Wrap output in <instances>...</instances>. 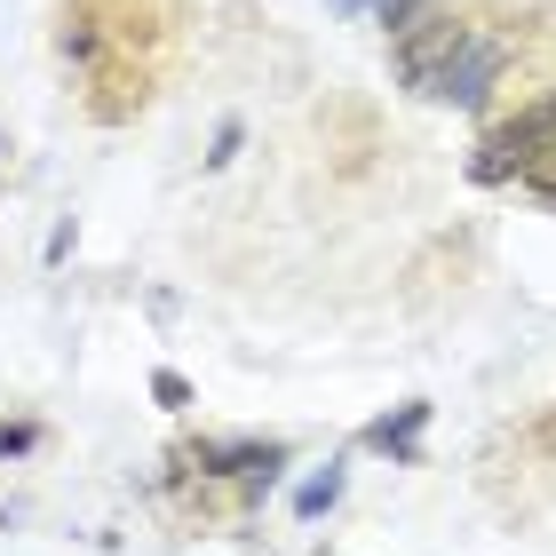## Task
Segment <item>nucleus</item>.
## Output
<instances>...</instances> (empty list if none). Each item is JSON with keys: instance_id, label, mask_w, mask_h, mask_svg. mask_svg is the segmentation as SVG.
Segmentation results:
<instances>
[{"instance_id": "nucleus-1", "label": "nucleus", "mask_w": 556, "mask_h": 556, "mask_svg": "<svg viewBox=\"0 0 556 556\" xmlns=\"http://www.w3.org/2000/svg\"><path fill=\"white\" fill-rule=\"evenodd\" d=\"M548 143H556V88L541 96V104H525V112L501 119V128L477 136V151H469V184H509V175H525Z\"/></svg>"}, {"instance_id": "nucleus-2", "label": "nucleus", "mask_w": 556, "mask_h": 556, "mask_svg": "<svg viewBox=\"0 0 556 556\" xmlns=\"http://www.w3.org/2000/svg\"><path fill=\"white\" fill-rule=\"evenodd\" d=\"M501 72H509V40H501V33H485V24H477V33L462 40V56H453V64L438 72V88H429V104L477 112V104H485V96L501 88Z\"/></svg>"}, {"instance_id": "nucleus-3", "label": "nucleus", "mask_w": 556, "mask_h": 556, "mask_svg": "<svg viewBox=\"0 0 556 556\" xmlns=\"http://www.w3.org/2000/svg\"><path fill=\"white\" fill-rule=\"evenodd\" d=\"M191 462L207 477H247V485L263 493V485H278V469H287V445L278 438H199Z\"/></svg>"}, {"instance_id": "nucleus-4", "label": "nucleus", "mask_w": 556, "mask_h": 556, "mask_svg": "<svg viewBox=\"0 0 556 556\" xmlns=\"http://www.w3.org/2000/svg\"><path fill=\"white\" fill-rule=\"evenodd\" d=\"M469 33H477V24H462V16H429V33H406V40H397V80H406L414 96H429V88H438V72L462 56Z\"/></svg>"}, {"instance_id": "nucleus-5", "label": "nucleus", "mask_w": 556, "mask_h": 556, "mask_svg": "<svg viewBox=\"0 0 556 556\" xmlns=\"http://www.w3.org/2000/svg\"><path fill=\"white\" fill-rule=\"evenodd\" d=\"M421 429H429V397H406L397 414H382V421L366 429V445L390 453V462H414V453H421Z\"/></svg>"}, {"instance_id": "nucleus-6", "label": "nucleus", "mask_w": 556, "mask_h": 556, "mask_svg": "<svg viewBox=\"0 0 556 556\" xmlns=\"http://www.w3.org/2000/svg\"><path fill=\"white\" fill-rule=\"evenodd\" d=\"M342 493H350V462L334 453V462H326V469H311V477H302V485H294V517H302V525H318V517L334 509Z\"/></svg>"}, {"instance_id": "nucleus-7", "label": "nucleus", "mask_w": 556, "mask_h": 556, "mask_svg": "<svg viewBox=\"0 0 556 556\" xmlns=\"http://www.w3.org/2000/svg\"><path fill=\"white\" fill-rule=\"evenodd\" d=\"M453 0H374V24H382L390 40H406V33H421L429 16H445Z\"/></svg>"}, {"instance_id": "nucleus-8", "label": "nucleus", "mask_w": 556, "mask_h": 556, "mask_svg": "<svg viewBox=\"0 0 556 556\" xmlns=\"http://www.w3.org/2000/svg\"><path fill=\"white\" fill-rule=\"evenodd\" d=\"M239 143H247V119H223V128H215V143H207V175H223V167H231V160H239Z\"/></svg>"}, {"instance_id": "nucleus-9", "label": "nucleus", "mask_w": 556, "mask_h": 556, "mask_svg": "<svg viewBox=\"0 0 556 556\" xmlns=\"http://www.w3.org/2000/svg\"><path fill=\"white\" fill-rule=\"evenodd\" d=\"M151 397H160L167 414H184V406H191V382H184L175 366H160V374H151Z\"/></svg>"}, {"instance_id": "nucleus-10", "label": "nucleus", "mask_w": 556, "mask_h": 556, "mask_svg": "<svg viewBox=\"0 0 556 556\" xmlns=\"http://www.w3.org/2000/svg\"><path fill=\"white\" fill-rule=\"evenodd\" d=\"M525 191H533V199H548V207H556V143L541 151L533 167H525Z\"/></svg>"}, {"instance_id": "nucleus-11", "label": "nucleus", "mask_w": 556, "mask_h": 556, "mask_svg": "<svg viewBox=\"0 0 556 556\" xmlns=\"http://www.w3.org/2000/svg\"><path fill=\"white\" fill-rule=\"evenodd\" d=\"M33 445H40L33 421H0V462H16V453H33Z\"/></svg>"}, {"instance_id": "nucleus-12", "label": "nucleus", "mask_w": 556, "mask_h": 556, "mask_svg": "<svg viewBox=\"0 0 556 556\" xmlns=\"http://www.w3.org/2000/svg\"><path fill=\"white\" fill-rule=\"evenodd\" d=\"M541 445H548V453H556V414H548V421H541Z\"/></svg>"}, {"instance_id": "nucleus-13", "label": "nucleus", "mask_w": 556, "mask_h": 556, "mask_svg": "<svg viewBox=\"0 0 556 556\" xmlns=\"http://www.w3.org/2000/svg\"><path fill=\"white\" fill-rule=\"evenodd\" d=\"M334 9H374V0H334Z\"/></svg>"}, {"instance_id": "nucleus-14", "label": "nucleus", "mask_w": 556, "mask_h": 556, "mask_svg": "<svg viewBox=\"0 0 556 556\" xmlns=\"http://www.w3.org/2000/svg\"><path fill=\"white\" fill-rule=\"evenodd\" d=\"M0 151H9V136H0Z\"/></svg>"}]
</instances>
